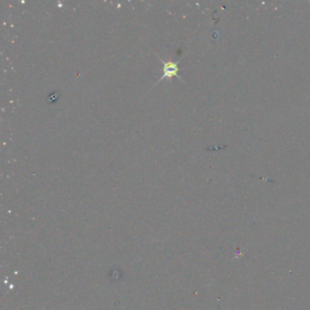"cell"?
<instances>
[{
    "mask_svg": "<svg viewBox=\"0 0 310 310\" xmlns=\"http://www.w3.org/2000/svg\"><path fill=\"white\" fill-rule=\"evenodd\" d=\"M159 60L163 63V65H164V67H163V76L158 80V82L154 85L153 86H157L158 84H159V82H161L162 80L165 79V78H167V79H171L172 77H177L178 80H180V81H182L181 80V78L178 76V62H171V61H169V62H165L164 60H162V59H160L159 58Z\"/></svg>",
    "mask_w": 310,
    "mask_h": 310,
    "instance_id": "6da1fadb",
    "label": "cell"
}]
</instances>
